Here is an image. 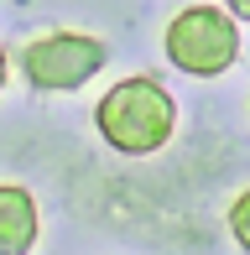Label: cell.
<instances>
[{
  "label": "cell",
  "instance_id": "1",
  "mask_svg": "<svg viewBox=\"0 0 250 255\" xmlns=\"http://www.w3.org/2000/svg\"><path fill=\"white\" fill-rule=\"evenodd\" d=\"M94 130L120 156H156L177 130V99L146 73L120 78L94 104Z\"/></svg>",
  "mask_w": 250,
  "mask_h": 255
},
{
  "label": "cell",
  "instance_id": "2",
  "mask_svg": "<svg viewBox=\"0 0 250 255\" xmlns=\"http://www.w3.org/2000/svg\"><path fill=\"white\" fill-rule=\"evenodd\" d=\"M162 52L188 78H219L240 63V26L224 5H183L162 31Z\"/></svg>",
  "mask_w": 250,
  "mask_h": 255
},
{
  "label": "cell",
  "instance_id": "3",
  "mask_svg": "<svg viewBox=\"0 0 250 255\" xmlns=\"http://www.w3.org/2000/svg\"><path fill=\"white\" fill-rule=\"evenodd\" d=\"M110 63V47L89 31H47L21 47V73L42 94H73Z\"/></svg>",
  "mask_w": 250,
  "mask_h": 255
},
{
  "label": "cell",
  "instance_id": "4",
  "mask_svg": "<svg viewBox=\"0 0 250 255\" xmlns=\"http://www.w3.org/2000/svg\"><path fill=\"white\" fill-rule=\"evenodd\" d=\"M42 235V214L21 182H0V255H31Z\"/></svg>",
  "mask_w": 250,
  "mask_h": 255
},
{
  "label": "cell",
  "instance_id": "5",
  "mask_svg": "<svg viewBox=\"0 0 250 255\" xmlns=\"http://www.w3.org/2000/svg\"><path fill=\"white\" fill-rule=\"evenodd\" d=\"M230 235H235V245L250 255V188L230 203Z\"/></svg>",
  "mask_w": 250,
  "mask_h": 255
},
{
  "label": "cell",
  "instance_id": "6",
  "mask_svg": "<svg viewBox=\"0 0 250 255\" xmlns=\"http://www.w3.org/2000/svg\"><path fill=\"white\" fill-rule=\"evenodd\" d=\"M224 5H230L235 16H240V21H250V0H224Z\"/></svg>",
  "mask_w": 250,
  "mask_h": 255
},
{
  "label": "cell",
  "instance_id": "7",
  "mask_svg": "<svg viewBox=\"0 0 250 255\" xmlns=\"http://www.w3.org/2000/svg\"><path fill=\"white\" fill-rule=\"evenodd\" d=\"M5 78H10V57H5V47H0V89H5Z\"/></svg>",
  "mask_w": 250,
  "mask_h": 255
}]
</instances>
